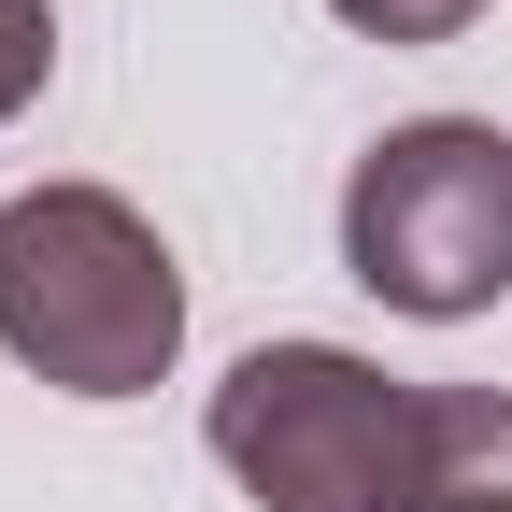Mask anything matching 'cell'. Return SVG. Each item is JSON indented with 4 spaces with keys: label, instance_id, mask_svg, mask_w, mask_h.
Segmentation results:
<instances>
[{
    "label": "cell",
    "instance_id": "1",
    "mask_svg": "<svg viewBox=\"0 0 512 512\" xmlns=\"http://www.w3.org/2000/svg\"><path fill=\"white\" fill-rule=\"evenodd\" d=\"M200 427L256 512H512L498 384H399L342 342H256Z\"/></svg>",
    "mask_w": 512,
    "mask_h": 512
},
{
    "label": "cell",
    "instance_id": "2",
    "mask_svg": "<svg viewBox=\"0 0 512 512\" xmlns=\"http://www.w3.org/2000/svg\"><path fill=\"white\" fill-rule=\"evenodd\" d=\"M0 356L57 399H143L185 356V271L114 185L0 200Z\"/></svg>",
    "mask_w": 512,
    "mask_h": 512
},
{
    "label": "cell",
    "instance_id": "3",
    "mask_svg": "<svg viewBox=\"0 0 512 512\" xmlns=\"http://www.w3.org/2000/svg\"><path fill=\"white\" fill-rule=\"evenodd\" d=\"M342 271L413 328L512 299V128H484V114L384 128L342 171Z\"/></svg>",
    "mask_w": 512,
    "mask_h": 512
},
{
    "label": "cell",
    "instance_id": "4",
    "mask_svg": "<svg viewBox=\"0 0 512 512\" xmlns=\"http://www.w3.org/2000/svg\"><path fill=\"white\" fill-rule=\"evenodd\" d=\"M43 72H57V15L43 0H0V128L43 100Z\"/></svg>",
    "mask_w": 512,
    "mask_h": 512
},
{
    "label": "cell",
    "instance_id": "5",
    "mask_svg": "<svg viewBox=\"0 0 512 512\" xmlns=\"http://www.w3.org/2000/svg\"><path fill=\"white\" fill-rule=\"evenodd\" d=\"M328 15H342V29H370V43H456L484 0H328Z\"/></svg>",
    "mask_w": 512,
    "mask_h": 512
}]
</instances>
